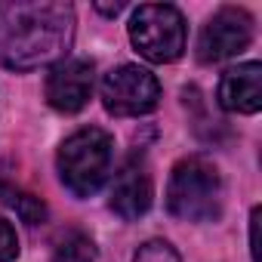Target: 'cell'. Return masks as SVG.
<instances>
[{"mask_svg": "<svg viewBox=\"0 0 262 262\" xmlns=\"http://www.w3.org/2000/svg\"><path fill=\"white\" fill-rule=\"evenodd\" d=\"M74 37V7L56 0H4L0 4V65L31 71L62 62Z\"/></svg>", "mask_w": 262, "mask_h": 262, "instance_id": "obj_1", "label": "cell"}, {"mask_svg": "<svg viewBox=\"0 0 262 262\" xmlns=\"http://www.w3.org/2000/svg\"><path fill=\"white\" fill-rule=\"evenodd\" d=\"M56 164H59V176L65 188L77 198H90L105 185L111 173L114 139L99 126H83L62 142Z\"/></svg>", "mask_w": 262, "mask_h": 262, "instance_id": "obj_2", "label": "cell"}, {"mask_svg": "<svg viewBox=\"0 0 262 262\" xmlns=\"http://www.w3.org/2000/svg\"><path fill=\"white\" fill-rule=\"evenodd\" d=\"M167 210L185 222H210L222 213V179L207 158H182L167 185Z\"/></svg>", "mask_w": 262, "mask_h": 262, "instance_id": "obj_3", "label": "cell"}, {"mask_svg": "<svg viewBox=\"0 0 262 262\" xmlns=\"http://www.w3.org/2000/svg\"><path fill=\"white\" fill-rule=\"evenodd\" d=\"M129 40L155 65L176 62L185 50V19L170 4H145L129 19Z\"/></svg>", "mask_w": 262, "mask_h": 262, "instance_id": "obj_4", "label": "cell"}, {"mask_svg": "<svg viewBox=\"0 0 262 262\" xmlns=\"http://www.w3.org/2000/svg\"><path fill=\"white\" fill-rule=\"evenodd\" d=\"M102 105L114 117H136L158 108L161 83L151 71L139 65H117L102 77Z\"/></svg>", "mask_w": 262, "mask_h": 262, "instance_id": "obj_5", "label": "cell"}, {"mask_svg": "<svg viewBox=\"0 0 262 262\" xmlns=\"http://www.w3.org/2000/svg\"><path fill=\"white\" fill-rule=\"evenodd\" d=\"M253 40V19L241 7H222L201 31L198 40V59L201 62H222L247 50Z\"/></svg>", "mask_w": 262, "mask_h": 262, "instance_id": "obj_6", "label": "cell"}, {"mask_svg": "<svg viewBox=\"0 0 262 262\" xmlns=\"http://www.w3.org/2000/svg\"><path fill=\"white\" fill-rule=\"evenodd\" d=\"M93 93V62L90 59H62L47 74V102L62 111L74 114L90 102Z\"/></svg>", "mask_w": 262, "mask_h": 262, "instance_id": "obj_7", "label": "cell"}, {"mask_svg": "<svg viewBox=\"0 0 262 262\" xmlns=\"http://www.w3.org/2000/svg\"><path fill=\"white\" fill-rule=\"evenodd\" d=\"M151 198H155V188H151L148 167L139 158H129L111 182V201H108L111 210L120 219H139L148 213Z\"/></svg>", "mask_w": 262, "mask_h": 262, "instance_id": "obj_8", "label": "cell"}, {"mask_svg": "<svg viewBox=\"0 0 262 262\" xmlns=\"http://www.w3.org/2000/svg\"><path fill=\"white\" fill-rule=\"evenodd\" d=\"M219 105L237 114H256L262 105V65L244 62L222 74L219 80Z\"/></svg>", "mask_w": 262, "mask_h": 262, "instance_id": "obj_9", "label": "cell"}, {"mask_svg": "<svg viewBox=\"0 0 262 262\" xmlns=\"http://www.w3.org/2000/svg\"><path fill=\"white\" fill-rule=\"evenodd\" d=\"M53 262H96V244L80 228H65L53 241Z\"/></svg>", "mask_w": 262, "mask_h": 262, "instance_id": "obj_10", "label": "cell"}, {"mask_svg": "<svg viewBox=\"0 0 262 262\" xmlns=\"http://www.w3.org/2000/svg\"><path fill=\"white\" fill-rule=\"evenodd\" d=\"M0 198H4L28 225H37V222H43V216H47V207H43V201L40 198H34V194H28V191H19V188H10V185H0Z\"/></svg>", "mask_w": 262, "mask_h": 262, "instance_id": "obj_11", "label": "cell"}, {"mask_svg": "<svg viewBox=\"0 0 262 262\" xmlns=\"http://www.w3.org/2000/svg\"><path fill=\"white\" fill-rule=\"evenodd\" d=\"M133 262H182V256L167 241H148V244L139 247V253H136Z\"/></svg>", "mask_w": 262, "mask_h": 262, "instance_id": "obj_12", "label": "cell"}, {"mask_svg": "<svg viewBox=\"0 0 262 262\" xmlns=\"http://www.w3.org/2000/svg\"><path fill=\"white\" fill-rule=\"evenodd\" d=\"M19 256V237H16V228L0 219V262H13Z\"/></svg>", "mask_w": 262, "mask_h": 262, "instance_id": "obj_13", "label": "cell"}, {"mask_svg": "<svg viewBox=\"0 0 262 262\" xmlns=\"http://www.w3.org/2000/svg\"><path fill=\"white\" fill-rule=\"evenodd\" d=\"M250 253H253V262H259V207H253L250 213Z\"/></svg>", "mask_w": 262, "mask_h": 262, "instance_id": "obj_14", "label": "cell"}, {"mask_svg": "<svg viewBox=\"0 0 262 262\" xmlns=\"http://www.w3.org/2000/svg\"><path fill=\"white\" fill-rule=\"evenodd\" d=\"M96 10H99V13H105V16H117V13L123 10V4H114V7H105V4H99Z\"/></svg>", "mask_w": 262, "mask_h": 262, "instance_id": "obj_15", "label": "cell"}]
</instances>
